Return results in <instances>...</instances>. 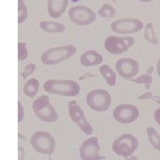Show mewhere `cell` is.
Listing matches in <instances>:
<instances>
[{
	"label": "cell",
	"instance_id": "603a6c76",
	"mask_svg": "<svg viewBox=\"0 0 160 160\" xmlns=\"http://www.w3.org/2000/svg\"><path fill=\"white\" fill-rule=\"evenodd\" d=\"M131 81L136 83V84H142V85L146 86L147 89H149L151 83H152V81H153V78H152L151 75L149 74V73H146V74L141 75L140 77H138V78H134V79H132Z\"/></svg>",
	"mask_w": 160,
	"mask_h": 160
},
{
	"label": "cell",
	"instance_id": "9c48e42d",
	"mask_svg": "<svg viewBox=\"0 0 160 160\" xmlns=\"http://www.w3.org/2000/svg\"><path fill=\"white\" fill-rule=\"evenodd\" d=\"M69 20L78 26H87L96 20L94 11L85 6H72L69 10Z\"/></svg>",
	"mask_w": 160,
	"mask_h": 160
},
{
	"label": "cell",
	"instance_id": "484cf974",
	"mask_svg": "<svg viewBox=\"0 0 160 160\" xmlns=\"http://www.w3.org/2000/svg\"><path fill=\"white\" fill-rule=\"evenodd\" d=\"M139 100H146V99H150V100H152V101H154L155 102H158L160 103V97L159 96H155L154 94H152L150 92H144L143 94L142 95H140L139 97H138Z\"/></svg>",
	"mask_w": 160,
	"mask_h": 160
},
{
	"label": "cell",
	"instance_id": "4dcf8cb0",
	"mask_svg": "<svg viewBox=\"0 0 160 160\" xmlns=\"http://www.w3.org/2000/svg\"><path fill=\"white\" fill-rule=\"evenodd\" d=\"M126 160H139L136 156H131V157H128L126 158Z\"/></svg>",
	"mask_w": 160,
	"mask_h": 160
},
{
	"label": "cell",
	"instance_id": "ba28073f",
	"mask_svg": "<svg viewBox=\"0 0 160 160\" xmlns=\"http://www.w3.org/2000/svg\"><path fill=\"white\" fill-rule=\"evenodd\" d=\"M68 110L70 119L76 124L86 135H92L93 132V128L91 124L86 119L84 110L77 101H71L68 104Z\"/></svg>",
	"mask_w": 160,
	"mask_h": 160
},
{
	"label": "cell",
	"instance_id": "8992f818",
	"mask_svg": "<svg viewBox=\"0 0 160 160\" xmlns=\"http://www.w3.org/2000/svg\"><path fill=\"white\" fill-rule=\"evenodd\" d=\"M89 108L97 112H104L108 110L111 105V96L107 90L94 89L90 91L86 98Z\"/></svg>",
	"mask_w": 160,
	"mask_h": 160
},
{
	"label": "cell",
	"instance_id": "4fadbf2b",
	"mask_svg": "<svg viewBox=\"0 0 160 160\" xmlns=\"http://www.w3.org/2000/svg\"><path fill=\"white\" fill-rule=\"evenodd\" d=\"M140 65L137 61L132 58H121L116 62V69L124 79H132L139 72Z\"/></svg>",
	"mask_w": 160,
	"mask_h": 160
},
{
	"label": "cell",
	"instance_id": "7402d4cb",
	"mask_svg": "<svg viewBox=\"0 0 160 160\" xmlns=\"http://www.w3.org/2000/svg\"><path fill=\"white\" fill-rule=\"evenodd\" d=\"M98 14L102 18H112L116 14V9L109 4H103L98 11Z\"/></svg>",
	"mask_w": 160,
	"mask_h": 160
},
{
	"label": "cell",
	"instance_id": "3957f363",
	"mask_svg": "<svg viewBox=\"0 0 160 160\" xmlns=\"http://www.w3.org/2000/svg\"><path fill=\"white\" fill-rule=\"evenodd\" d=\"M32 109L36 117L43 122L53 123L59 119V115L47 95H40L33 102Z\"/></svg>",
	"mask_w": 160,
	"mask_h": 160
},
{
	"label": "cell",
	"instance_id": "30bf717a",
	"mask_svg": "<svg viewBox=\"0 0 160 160\" xmlns=\"http://www.w3.org/2000/svg\"><path fill=\"white\" fill-rule=\"evenodd\" d=\"M143 22L139 19L134 18H124L118 19L110 25L111 30L117 34H134L142 30Z\"/></svg>",
	"mask_w": 160,
	"mask_h": 160
},
{
	"label": "cell",
	"instance_id": "e0dca14e",
	"mask_svg": "<svg viewBox=\"0 0 160 160\" xmlns=\"http://www.w3.org/2000/svg\"><path fill=\"white\" fill-rule=\"evenodd\" d=\"M99 72L102 75L103 79L105 80V82L109 85V86H114L117 82V76L114 70L110 68L108 64H103L100 67Z\"/></svg>",
	"mask_w": 160,
	"mask_h": 160
},
{
	"label": "cell",
	"instance_id": "d6a6232c",
	"mask_svg": "<svg viewBox=\"0 0 160 160\" xmlns=\"http://www.w3.org/2000/svg\"><path fill=\"white\" fill-rule=\"evenodd\" d=\"M113 2H114V3H116V0H113Z\"/></svg>",
	"mask_w": 160,
	"mask_h": 160
},
{
	"label": "cell",
	"instance_id": "f546056e",
	"mask_svg": "<svg viewBox=\"0 0 160 160\" xmlns=\"http://www.w3.org/2000/svg\"><path fill=\"white\" fill-rule=\"evenodd\" d=\"M157 73H158V77L160 78V59L158 60V63H157Z\"/></svg>",
	"mask_w": 160,
	"mask_h": 160
},
{
	"label": "cell",
	"instance_id": "7c38bea8",
	"mask_svg": "<svg viewBox=\"0 0 160 160\" xmlns=\"http://www.w3.org/2000/svg\"><path fill=\"white\" fill-rule=\"evenodd\" d=\"M139 109L132 104H119L113 109V118L120 124H131L135 122L139 118Z\"/></svg>",
	"mask_w": 160,
	"mask_h": 160
},
{
	"label": "cell",
	"instance_id": "4316f807",
	"mask_svg": "<svg viewBox=\"0 0 160 160\" xmlns=\"http://www.w3.org/2000/svg\"><path fill=\"white\" fill-rule=\"evenodd\" d=\"M24 118V109L22 102L20 101H18V122L21 123L23 120Z\"/></svg>",
	"mask_w": 160,
	"mask_h": 160
},
{
	"label": "cell",
	"instance_id": "6da1fadb",
	"mask_svg": "<svg viewBox=\"0 0 160 160\" xmlns=\"http://www.w3.org/2000/svg\"><path fill=\"white\" fill-rule=\"evenodd\" d=\"M43 87L48 93L66 97H75L80 92V86L74 80L49 79L45 82Z\"/></svg>",
	"mask_w": 160,
	"mask_h": 160
},
{
	"label": "cell",
	"instance_id": "8fae6325",
	"mask_svg": "<svg viewBox=\"0 0 160 160\" xmlns=\"http://www.w3.org/2000/svg\"><path fill=\"white\" fill-rule=\"evenodd\" d=\"M101 146L96 136L86 139L80 145L79 158L81 160H104L105 156H102Z\"/></svg>",
	"mask_w": 160,
	"mask_h": 160
},
{
	"label": "cell",
	"instance_id": "ac0fdd59",
	"mask_svg": "<svg viewBox=\"0 0 160 160\" xmlns=\"http://www.w3.org/2000/svg\"><path fill=\"white\" fill-rule=\"evenodd\" d=\"M39 90V82L37 78H30L23 86V93L29 98H34Z\"/></svg>",
	"mask_w": 160,
	"mask_h": 160
},
{
	"label": "cell",
	"instance_id": "d4e9b609",
	"mask_svg": "<svg viewBox=\"0 0 160 160\" xmlns=\"http://www.w3.org/2000/svg\"><path fill=\"white\" fill-rule=\"evenodd\" d=\"M35 70H36V65L34 63H29V64L25 66L23 71L21 73V76H22L23 79H26L29 76H30L34 72Z\"/></svg>",
	"mask_w": 160,
	"mask_h": 160
},
{
	"label": "cell",
	"instance_id": "5b68a950",
	"mask_svg": "<svg viewBox=\"0 0 160 160\" xmlns=\"http://www.w3.org/2000/svg\"><path fill=\"white\" fill-rule=\"evenodd\" d=\"M139 147V140L133 134L124 133L112 143V150L115 154L123 158L131 157Z\"/></svg>",
	"mask_w": 160,
	"mask_h": 160
},
{
	"label": "cell",
	"instance_id": "7a4b0ae2",
	"mask_svg": "<svg viewBox=\"0 0 160 160\" xmlns=\"http://www.w3.org/2000/svg\"><path fill=\"white\" fill-rule=\"evenodd\" d=\"M77 52V47L72 45L52 47L45 51L41 55V62L45 65L52 66L69 60Z\"/></svg>",
	"mask_w": 160,
	"mask_h": 160
},
{
	"label": "cell",
	"instance_id": "44dd1931",
	"mask_svg": "<svg viewBox=\"0 0 160 160\" xmlns=\"http://www.w3.org/2000/svg\"><path fill=\"white\" fill-rule=\"evenodd\" d=\"M29 16L28 7L24 0H18V23H23Z\"/></svg>",
	"mask_w": 160,
	"mask_h": 160
},
{
	"label": "cell",
	"instance_id": "1f68e13d",
	"mask_svg": "<svg viewBox=\"0 0 160 160\" xmlns=\"http://www.w3.org/2000/svg\"><path fill=\"white\" fill-rule=\"evenodd\" d=\"M139 1L143 2V3H149V2H151V1H153V0H139Z\"/></svg>",
	"mask_w": 160,
	"mask_h": 160
},
{
	"label": "cell",
	"instance_id": "ffe728a7",
	"mask_svg": "<svg viewBox=\"0 0 160 160\" xmlns=\"http://www.w3.org/2000/svg\"><path fill=\"white\" fill-rule=\"evenodd\" d=\"M144 37L146 40L153 44V45H158V40L156 36V32H155L154 25L152 22H148L145 25L144 28Z\"/></svg>",
	"mask_w": 160,
	"mask_h": 160
},
{
	"label": "cell",
	"instance_id": "f1b7e54d",
	"mask_svg": "<svg viewBox=\"0 0 160 160\" xmlns=\"http://www.w3.org/2000/svg\"><path fill=\"white\" fill-rule=\"evenodd\" d=\"M18 153H19V157H18V158L19 160H22L23 158H24V149L22 148V147H19L18 148Z\"/></svg>",
	"mask_w": 160,
	"mask_h": 160
},
{
	"label": "cell",
	"instance_id": "9a60e30c",
	"mask_svg": "<svg viewBox=\"0 0 160 160\" xmlns=\"http://www.w3.org/2000/svg\"><path fill=\"white\" fill-rule=\"evenodd\" d=\"M103 62V56L95 50L86 51L80 56V63L85 67H92Z\"/></svg>",
	"mask_w": 160,
	"mask_h": 160
},
{
	"label": "cell",
	"instance_id": "cb8c5ba5",
	"mask_svg": "<svg viewBox=\"0 0 160 160\" xmlns=\"http://www.w3.org/2000/svg\"><path fill=\"white\" fill-rule=\"evenodd\" d=\"M29 56V51L27 48V44L25 42L18 43V60L24 61Z\"/></svg>",
	"mask_w": 160,
	"mask_h": 160
},
{
	"label": "cell",
	"instance_id": "5bb4252c",
	"mask_svg": "<svg viewBox=\"0 0 160 160\" xmlns=\"http://www.w3.org/2000/svg\"><path fill=\"white\" fill-rule=\"evenodd\" d=\"M69 5V0H48L47 12L53 19L60 18L65 12Z\"/></svg>",
	"mask_w": 160,
	"mask_h": 160
},
{
	"label": "cell",
	"instance_id": "d6986e66",
	"mask_svg": "<svg viewBox=\"0 0 160 160\" xmlns=\"http://www.w3.org/2000/svg\"><path fill=\"white\" fill-rule=\"evenodd\" d=\"M147 137L149 140V143L151 146L157 149L158 151H160V134L157 132L154 127H148L147 130Z\"/></svg>",
	"mask_w": 160,
	"mask_h": 160
},
{
	"label": "cell",
	"instance_id": "52a82bcc",
	"mask_svg": "<svg viewBox=\"0 0 160 160\" xmlns=\"http://www.w3.org/2000/svg\"><path fill=\"white\" fill-rule=\"evenodd\" d=\"M134 44L132 37H118L109 36L104 41V48L113 55H119L128 51Z\"/></svg>",
	"mask_w": 160,
	"mask_h": 160
},
{
	"label": "cell",
	"instance_id": "2e32d148",
	"mask_svg": "<svg viewBox=\"0 0 160 160\" xmlns=\"http://www.w3.org/2000/svg\"><path fill=\"white\" fill-rule=\"evenodd\" d=\"M40 29L47 33H63L66 30L65 25L61 22L42 21L39 22Z\"/></svg>",
	"mask_w": 160,
	"mask_h": 160
},
{
	"label": "cell",
	"instance_id": "277c9868",
	"mask_svg": "<svg viewBox=\"0 0 160 160\" xmlns=\"http://www.w3.org/2000/svg\"><path fill=\"white\" fill-rule=\"evenodd\" d=\"M32 148L39 154L51 156L56 148V141L52 134L46 131H38L30 137Z\"/></svg>",
	"mask_w": 160,
	"mask_h": 160
},
{
	"label": "cell",
	"instance_id": "83f0119b",
	"mask_svg": "<svg viewBox=\"0 0 160 160\" xmlns=\"http://www.w3.org/2000/svg\"><path fill=\"white\" fill-rule=\"evenodd\" d=\"M154 119L160 126V108L157 109L154 111Z\"/></svg>",
	"mask_w": 160,
	"mask_h": 160
}]
</instances>
